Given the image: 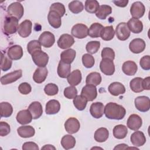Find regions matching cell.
Listing matches in <instances>:
<instances>
[{
    "label": "cell",
    "instance_id": "1",
    "mask_svg": "<svg viewBox=\"0 0 150 150\" xmlns=\"http://www.w3.org/2000/svg\"><path fill=\"white\" fill-rule=\"evenodd\" d=\"M104 113L108 119L120 120L125 117L126 110L123 106L115 103L111 102L105 105Z\"/></svg>",
    "mask_w": 150,
    "mask_h": 150
},
{
    "label": "cell",
    "instance_id": "2",
    "mask_svg": "<svg viewBox=\"0 0 150 150\" xmlns=\"http://www.w3.org/2000/svg\"><path fill=\"white\" fill-rule=\"evenodd\" d=\"M19 20L13 16H7L4 22L3 31L6 35L15 33L18 29Z\"/></svg>",
    "mask_w": 150,
    "mask_h": 150
},
{
    "label": "cell",
    "instance_id": "3",
    "mask_svg": "<svg viewBox=\"0 0 150 150\" xmlns=\"http://www.w3.org/2000/svg\"><path fill=\"white\" fill-rule=\"evenodd\" d=\"M7 13L8 16H13L19 20L24 13L23 6L19 2H13L8 6Z\"/></svg>",
    "mask_w": 150,
    "mask_h": 150
},
{
    "label": "cell",
    "instance_id": "4",
    "mask_svg": "<svg viewBox=\"0 0 150 150\" xmlns=\"http://www.w3.org/2000/svg\"><path fill=\"white\" fill-rule=\"evenodd\" d=\"M32 58L36 65L39 67H46L49 61L48 54L41 50H38L32 54Z\"/></svg>",
    "mask_w": 150,
    "mask_h": 150
},
{
    "label": "cell",
    "instance_id": "5",
    "mask_svg": "<svg viewBox=\"0 0 150 150\" xmlns=\"http://www.w3.org/2000/svg\"><path fill=\"white\" fill-rule=\"evenodd\" d=\"M115 33H116L117 38L119 40L124 41L129 38L131 32L127 23L121 22L116 26Z\"/></svg>",
    "mask_w": 150,
    "mask_h": 150
},
{
    "label": "cell",
    "instance_id": "6",
    "mask_svg": "<svg viewBox=\"0 0 150 150\" xmlns=\"http://www.w3.org/2000/svg\"><path fill=\"white\" fill-rule=\"evenodd\" d=\"M88 29L86 25L83 23H77L71 28V35L77 39H84L88 36Z\"/></svg>",
    "mask_w": 150,
    "mask_h": 150
},
{
    "label": "cell",
    "instance_id": "7",
    "mask_svg": "<svg viewBox=\"0 0 150 150\" xmlns=\"http://www.w3.org/2000/svg\"><path fill=\"white\" fill-rule=\"evenodd\" d=\"M81 96L84 97L88 101H92L97 96V90L95 86L86 84L81 90Z\"/></svg>",
    "mask_w": 150,
    "mask_h": 150
},
{
    "label": "cell",
    "instance_id": "8",
    "mask_svg": "<svg viewBox=\"0 0 150 150\" xmlns=\"http://www.w3.org/2000/svg\"><path fill=\"white\" fill-rule=\"evenodd\" d=\"M40 45L47 48L52 47L55 42L54 35L49 31H45L40 35L38 39Z\"/></svg>",
    "mask_w": 150,
    "mask_h": 150
},
{
    "label": "cell",
    "instance_id": "9",
    "mask_svg": "<svg viewBox=\"0 0 150 150\" xmlns=\"http://www.w3.org/2000/svg\"><path fill=\"white\" fill-rule=\"evenodd\" d=\"M136 108L141 112H146L150 108V100L148 97L142 96L137 97L134 100Z\"/></svg>",
    "mask_w": 150,
    "mask_h": 150
},
{
    "label": "cell",
    "instance_id": "10",
    "mask_svg": "<svg viewBox=\"0 0 150 150\" xmlns=\"http://www.w3.org/2000/svg\"><path fill=\"white\" fill-rule=\"evenodd\" d=\"M22 76V71L21 70H16L15 71L9 73L1 78V83L3 85L15 82Z\"/></svg>",
    "mask_w": 150,
    "mask_h": 150
},
{
    "label": "cell",
    "instance_id": "11",
    "mask_svg": "<svg viewBox=\"0 0 150 150\" xmlns=\"http://www.w3.org/2000/svg\"><path fill=\"white\" fill-rule=\"evenodd\" d=\"M100 69L103 73L111 76L115 72V66L112 60L108 59H102L100 63Z\"/></svg>",
    "mask_w": 150,
    "mask_h": 150
},
{
    "label": "cell",
    "instance_id": "12",
    "mask_svg": "<svg viewBox=\"0 0 150 150\" xmlns=\"http://www.w3.org/2000/svg\"><path fill=\"white\" fill-rule=\"evenodd\" d=\"M145 12V7L144 5L139 1L134 2L130 8V13L132 18L139 19L142 18Z\"/></svg>",
    "mask_w": 150,
    "mask_h": 150
},
{
    "label": "cell",
    "instance_id": "13",
    "mask_svg": "<svg viewBox=\"0 0 150 150\" xmlns=\"http://www.w3.org/2000/svg\"><path fill=\"white\" fill-rule=\"evenodd\" d=\"M80 128V124L79 120L74 117L68 118L64 122V128L70 134L77 132Z\"/></svg>",
    "mask_w": 150,
    "mask_h": 150
},
{
    "label": "cell",
    "instance_id": "14",
    "mask_svg": "<svg viewBox=\"0 0 150 150\" xmlns=\"http://www.w3.org/2000/svg\"><path fill=\"white\" fill-rule=\"evenodd\" d=\"M146 47L145 41L141 38H136L131 41L129 44V49L133 53L138 54L142 52Z\"/></svg>",
    "mask_w": 150,
    "mask_h": 150
},
{
    "label": "cell",
    "instance_id": "15",
    "mask_svg": "<svg viewBox=\"0 0 150 150\" xmlns=\"http://www.w3.org/2000/svg\"><path fill=\"white\" fill-rule=\"evenodd\" d=\"M142 118L138 115L135 114L129 115L127 122L128 128L133 131L138 130L142 126Z\"/></svg>",
    "mask_w": 150,
    "mask_h": 150
},
{
    "label": "cell",
    "instance_id": "16",
    "mask_svg": "<svg viewBox=\"0 0 150 150\" xmlns=\"http://www.w3.org/2000/svg\"><path fill=\"white\" fill-rule=\"evenodd\" d=\"M32 22L30 20H25L19 25L18 33L22 38H27L30 35L32 32Z\"/></svg>",
    "mask_w": 150,
    "mask_h": 150
},
{
    "label": "cell",
    "instance_id": "17",
    "mask_svg": "<svg viewBox=\"0 0 150 150\" xmlns=\"http://www.w3.org/2000/svg\"><path fill=\"white\" fill-rule=\"evenodd\" d=\"M74 43V39L69 34L62 35L57 40L58 46L62 49H66L70 47Z\"/></svg>",
    "mask_w": 150,
    "mask_h": 150
},
{
    "label": "cell",
    "instance_id": "18",
    "mask_svg": "<svg viewBox=\"0 0 150 150\" xmlns=\"http://www.w3.org/2000/svg\"><path fill=\"white\" fill-rule=\"evenodd\" d=\"M8 57L13 60H18L23 56V49L19 45H13L9 47L7 51Z\"/></svg>",
    "mask_w": 150,
    "mask_h": 150
},
{
    "label": "cell",
    "instance_id": "19",
    "mask_svg": "<svg viewBox=\"0 0 150 150\" xmlns=\"http://www.w3.org/2000/svg\"><path fill=\"white\" fill-rule=\"evenodd\" d=\"M130 140L135 146H141L146 142V138L144 134L142 131L137 130L131 134Z\"/></svg>",
    "mask_w": 150,
    "mask_h": 150
},
{
    "label": "cell",
    "instance_id": "20",
    "mask_svg": "<svg viewBox=\"0 0 150 150\" xmlns=\"http://www.w3.org/2000/svg\"><path fill=\"white\" fill-rule=\"evenodd\" d=\"M28 110L32 115L33 119H38L41 117L43 113L42 104L38 101L32 102L28 107Z\"/></svg>",
    "mask_w": 150,
    "mask_h": 150
},
{
    "label": "cell",
    "instance_id": "21",
    "mask_svg": "<svg viewBox=\"0 0 150 150\" xmlns=\"http://www.w3.org/2000/svg\"><path fill=\"white\" fill-rule=\"evenodd\" d=\"M104 106L101 102H96L92 103L90 108L91 115L95 118H100L104 114Z\"/></svg>",
    "mask_w": 150,
    "mask_h": 150
},
{
    "label": "cell",
    "instance_id": "22",
    "mask_svg": "<svg viewBox=\"0 0 150 150\" xmlns=\"http://www.w3.org/2000/svg\"><path fill=\"white\" fill-rule=\"evenodd\" d=\"M47 20L50 25L53 28L57 29L61 26V16L55 11H49L47 15Z\"/></svg>",
    "mask_w": 150,
    "mask_h": 150
},
{
    "label": "cell",
    "instance_id": "23",
    "mask_svg": "<svg viewBox=\"0 0 150 150\" xmlns=\"http://www.w3.org/2000/svg\"><path fill=\"white\" fill-rule=\"evenodd\" d=\"M130 30L134 33H139L143 30L142 22L138 19L132 18L127 23Z\"/></svg>",
    "mask_w": 150,
    "mask_h": 150
},
{
    "label": "cell",
    "instance_id": "24",
    "mask_svg": "<svg viewBox=\"0 0 150 150\" xmlns=\"http://www.w3.org/2000/svg\"><path fill=\"white\" fill-rule=\"evenodd\" d=\"M48 71L46 67H38L35 71L33 75V79L36 83L40 84L45 81L47 76Z\"/></svg>",
    "mask_w": 150,
    "mask_h": 150
},
{
    "label": "cell",
    "instance_id": "25",
    "mask_svg": "<svg viewBox=\"0 0 150 150\" xmlns=\"http://www.w3.org/2000/svg\"><path fill=\"white\" fill-rule=\"evenodd\" d=\"M108 90L111 95L117 96L125 93V88L122 83L115 81L111 83L109 85Z\"/></svg>",
    "mask_w": 150,
    "mask_h": 150
},
{
    "label": "cell",
    "instance_id": "26",
    "mask_svg": "<svg viewBox=\"0 0 150 150\" xmlns=\"http://www.w3.org/2000/svg\"><path fill=\"white\" fill-rule=\"evenodd\" d=\"M16 120L20 124L25 125L30 123L32 120V117L28 110H23L19 111L16 117Z\"/></svg>",
    "mask_w": 150,
    "mask_h": 150
},
{
    "label": "cell",
    "instance_id": "27",
    "mask_svg": "<svg viewBox=\"0 0 150 150\" xmlns=\"http://www.w3.org/2000/svg\"><path fill=\"white\" fill-rule=\"evenodd\" d=\"M137 64L131 60L125 62L122 66V70L127 76H134L137 71Z\"/></svg>",
    "mask_w": 150,
    "mask_h": 150
},
{
    "label": "cell",
    "instance_id": "28",
    "mask_svg": "<svg viewBox=\"0 0 150 150\" xmlns=\"http://www.w3.org/2000/svg\"><path fill=\"white\" fill-rule=\"evenodd\" d=\"M82 76L80 70L76 69L71 72L67 77L69 84L71 86H77L81 81Z\"/></svg>",
    "mask_w": 150,
    "mask_h": 150
},
{
    "label": "cell",
    "instance_id": "29",
    "mask_svg": "<svg viewBox=\"0 0 150 150\" xmlns=\"http://www.w3.org/2000/svg\"><path fill=\"white\" fill-rule=\"evenodd\" d=\"M60 109V103L56 100H49L46 104L45 112L46 114L53 115L57 114Z\"/></svg>",
    "mask_w": 150,
    "mask_h": 150
},
{
    "label": "cell",
    "instance_id": "30",
    "mask_svg": "<svg viewBox=\"0 0 150 150\" xmlns=\"http://www.w3.org/2000/svg\"><path fill=\"white\" fill-rule=\"evenodd\" d=\"M18 135L22 138L32 137L35 133V128L30 125H23L17 129Z\"/></svg>",
    "mask_w": 150,
    "mask_h": 150
},
{
    "label": "cell",
    "instance_id": "31",
    "mask_svg": "<svg viewBox=\"0 0 150 150\" xmlns=\"http://www.w3.org/2000/svg\"><path fill=\"white\" fill-rule=\"evenodd\" d=\"M76 56V51L73 49H69L63 51L60 54V60L67 63L71 64L74 60Z\"/></svg>",
    "mask_w": 150,
    "mask_h": 150
},
{
    "label": "cell",
    "instance_id": "32",
    "mask_svg": "<svg viewBox=\"0 0 150 150\" xmlns=\"http://www.w3.org/2000/svg\"><path fill=\"white\" fill-rule=\"evenodd\" d=\"M71 65L70 64L66 63L62 60L59 63L57 67V74L61 78H67L70 73Z\"/></svg>",
    "mask_w": 150,
    "mask_h": 150
},
{
    "label": "cell",
    "instance_id": "33",
    "mask_svg": "<svg viewBox=\"0 0 150 150\" xmlns=\"http://www.w3.org/2000/svg\"><path fill=\"white\" fill-rule=\"evenodd\" d=\"M112 131L114 137L115 138L119 139H124V138H125L128 133L127 127L122 124L115 125Z\"/></svg>",
    "mask_w": 150,
    "mask_h": 150
},
{
    "label": "cell",
    "instance_id": "34",
    "mask_svg": "<svg viewBox=\"0 0 150 150\" xmlns=\"http://www.w3.org/2000/svg\"><path fill=\"white\" fill-rule=\"evenodd\" d=\"M109 137V131L106 128L101 127L97 129L94 133V139L98 142H105Z\"/></svg>",
    "mask_w": 150,
    "mask_h": 150
},
{
    "label": "cell",
    "instance_id": "35",
    "mask_svg": "<svg viewBox=\"0 0 150 150\" xmlns=\"http://www.w3.org/2000/svg\"><path fill=\"white\" fill-rule=\"evenodd\" d=\"M61 145L66 150L71 149L76 145V139L71 135H65L61 139Z\"/></svg>",
    "mask_w": 150,
    "mask_h": 150
},
{
    "label": "cell",
    "instance_id": "36",
    "mask_svg": "<svg viewBox=\"0 0 150 150\" xmlns=\"http://www.w3.org/2000/svg\"><path fill=\"white\" fill-rule=\"evenodd\" d=\"M103 26L99 23H93L88 31V35L92 38H97L100 37L101 32L103 29Z\"/></svg>",
    "mask_w": 150,
    "mask_h": 150
},
{
    "label": "cell",
    "instance_id": "37",
    "mask_svg": "<svg viewBox=\"0 0 150 150\" xmlns=\"http://www.w3.org/2000/svg\"><path fill=\"white\" fill-rule=\"evenodd\" d=\"M101 76L99 73L91 72L87 76L86 83L87 84H92L97 86L101 83Z\"/></svg>",
    "mask_w": 150,
    "mask_h": 150
},
{
    "label": "cell",
    "instance_id": "38",
    "mask_svg": "<svg viewBox=\"0 0 150 150\" xmlns=\"http://www.w3.org/2000/svg\"><path fill=\"white\" fill-rule=\"evenodd\" d=\"M112 12V8L108 5H103L99 7L98 10L96 13V16L100 19H105L107 16Z\"/></svg>",
    "mask_w": 150,
    "mask_h": 150
},
{
    "label": "cell",
    "instance_id": "39",
    "mask_svg": "<svg viewBox=\"0 0 150 150\" xmlns=\"http://www.w3.org/2000/svg\"><path fill=\"white\" fill-rule=\"evenodd\" d=\"M115 35V31L112 26H108L104 27L101 30L100 37L101 39L105 41L112 40Z\"/></svg>",
    "mask_w": 150,
    "mask_h": 150
},
{
    "label": "cell",
    "instance_id": "40",
    "mask_svg": "<svg viewBox=\"0 0 150 150\" xmlns=\"http://www.w3.org/2000/svg\"><path fill=\"white\" fill-rule=\"evenodd\" d=\"M142 80L141 77H135L132 79L129 83L130 88L134 93H140L142 92L144 89L142 87Z\"/></svg>",
    "mask_w": 150,
    "mask_h": 150
},
{
    "label": "cell",
    "instance_id": "41",
    "mask_svg": "<svg viewBox=\"0 0 150 150\" xmlns=\"http://www.w3.org/2000/svg\"><path fill=\"white\" fill-rule=\"evenodd\" d=\"M1 117H9L13 112V108L11 104L8 102H2L0 104Z\"/></svg>",
    "mask_w": 150,
    "mask_h": 150
},
{
    "label": "cell",
    "instance_id": "42",
    "mask_svg": "<svg viewBox=\"0 0 150 150\" xmlns=\"http://www.w3.org/2000/svg\"><path fill=\"white\" fill-rule=\"evenodd\" d=\"M87 100L81 95H77L73 98V104L74 107L79 111H82L85 109L87 104Z\"/></svg>",
    "mask_w": 150,
    "mask_h": 150
},
{
    "label": "cell",
    "instance_id": "43",
    "mask_svg": "<svg viewBox=\"0 0 150 150\" xmlns=\"http://www.w3.org/2000/svg\"><path fill=\"white\" fill-rule=\"evenodd\" d=\"M99 7V3L96 0H87L85 1V9L88 13H96Z\"/></svg>",
    "mask_w": 150,
    "mask_h": 150
},
{
    "label": "cell",
    "instance_id": "44",
    "mask_svg": "<svg viewBox=\"0 0 150 150\" xmlns=\"http://www.w3.org/2000/svg\"><path fill=\"white\" fill-rule=\"evenodd\" d=\"M69 8L72 13L77 14L83 11L84 5L83 3L79 1H73L69 4Z\"/></svg>",
    "mask_w": 150,
    "mask_h": 150
},
{
    "label": "cell",
    "instance_id": "45",
    "mask_svg": "<svg viewBox=\"0 0 150 150\" xmlns=\"http://www.w3.org/2000/svg\"><path fill=\"white\" fill-rule=\"evenodd\" d=\"M100 47V42L99 41H90L88 42L86 46V49L89 54L96 53Z\"/></svg>",
    "mask_w": 150,
    "mask_h": 150
},
{
    "label": "cell",
    "instance_id": "46",
    "mask_svg": "<svg viewBox=\"0 0 150 150\" xmlns=\"http://www.w3.org/2000/svg\"><path fill=\"white\" fill-rule=\"evenodd\" d=\"M41 45L39 40H33L30 41L27 45V50L30 54H32L34 52L38 50H41Z\"/></svg>",
    "mask_w": 150,
    "mask_h": 150
},
{
    "label": "cell",
    "instance_id": "47",
    "mask_svg": "<svg viewBox=\"0 0 150 150\" xmlns=\"http://www.w3.org/2000/svg\"><path fill=\"white\" fill-rule=\"evenodd\" d=\"M82 63L85 67L90 69L94 65L95 60L92 55L89 53H86L82 56Z\"/></svg>",
    "mask_w": 150,
    "mask_h": 150
},
{
    "label": "cell",
    "instance_id": "48",
    "mask_svg": "<svg viewBox=\"0 0 150 150\" xmlns=\"http://www.w3.org/2000/svg\"><path fill=\"white\" fill-rule=\"evenodd\" d=\"M1 69L2 71H8L11 68L12 62L11 59H9L8 57L5 56L2 52H1Z\"/></svg>",
    "mask_w": 150,
    "mask_h": 150
},
{
    "label": "cell",
    "instance_id": "49",
    "mask_svg": "<svg viewBox=\"0 0 150 150\" xmlns=\"http://www.w3.org/2000/svg\"><path fill=\"white\" fill-rule=\"evenodd\" d=\"M44 91L47 96H53L58 93L59 88L54 83H49L45 86Z\"/></svg>",
    "mask_w": 150,
    "mask_h": 150
},
{
    "label": "cell",
    "instance_id": "50",
    "mask_svg": "<svg viewBox=\"0 0 150 150\" xmlns=\"http://www.w3.org/2000/svg\"><path fill=\"white\" fill-rule=\"evenodd\" d=\"M50 11H53L56 12L57 13L59 14V15L62 17L66 12L65 7L63 4L60 2H55L51 5L50 6Z\"/></svg>",
    "mask_w": 150,
    "mask_h": 150
},
{
    "label": "cell",
    "instance_id": "51",
    "mask_svg": "<svg viewBox=\"0 0 150 150\" xmlns=\"http://www.w3.org/2000/svg\"><path fill=\"white\" fill-rule=\"evenodd\" d=\"M64 96L68 99H73L77 95V90L74 86H69L64 88Z\"/></svg>",
    "mask_w": 150,
    "mask_h": 150
},
{
    "label": "cell",
    "instance_id": "52",
    "mask_svg": "<svg viewBox=\"0 0 150 150\" xmlns=\"http://www.w3.org/2000/svg\"><path fill=\"white\" fill-rule=\"evenodd\" d=\"M101 56L102 59H108L113 60L115 58V52L110 47H104L101 50Z\"/></svg>",
    "mask_w": 150,
    "mask_h": 150
},
{
    "label": "cell",
    "instance_id": "53",
    "mask_svg": "<svg viewBox=\"0 0 150 150\" xmlns=\"http://www.w3.org/2000/svg\"><path fill=\"white\" fill-rule=\"evenodd\" d=\"M18 90L21 94L26 95L31 92L32 87L29 83L26 82H23L19 84L18 87Z\"/></svg>",
    "mask_w": 150,
    "mask_h": 150
},
{
    "label": "cell",
    "instance_id": "54",
    "mask_svg": "<svg viewBox=\"0 0 150 150\" xmlns=\"http://www.w3.org/2000/svg\"><path fill=\"white\" fill-rule=\"evenodd\" d=\"M139 64L142 69L149 70L150 69V56L149 55L143 56L140 59Z\"/></svg>",
    "mask_w": 150,
    "mask_h": 150
},
{
    "label": "cell",
    "instance_id": "55",
    "mask_svg": "<svg viewBox=\"0 0 150 150\" xmlns=\"http://www.w3.org/2000/svg\"><path fill=\"white\" fill-rule=\"evenodd\" d=\"M10 131V125L6 122L1 121L0 122V135L1 137H5L9 134Z\"/></svg>",
    "mask_w": 150,
    "mask_h": 150
},
{
    "label": "cell",
    "instance_id": "56",
    "mask_svg": "<svg viewBox=\"0 0 150 150\" xmlns=\"http://www.w3.org/2000/svg\"><path fill=\"white\" fill-rule=\"evenodd\" d=\"M39 146L38 145L33 142H26L22 145V149L23 150H39Z\"/></svg>",
    "mask_w": 150,
    "mask_h": 150
},
{
    "label": "cell",
    "instance_id": "57",
    "mask_svg": "<svg viewBox=\"0 0 150 150\" xmlns=\"http://www.w3.org/2000/svg\"><path fill=\"white\" fill-rule=\"evenodd\" d=\"M142 85L144 90H149L150 89V77L149 76L142 80Z\"/></svg>",
    "mask_w": 150,
    "mask_h": 150
},
{
    "label": "cell",
    "instance_id": "58",
    "mask_svg": "<svg viewBox=\"0 0 150 150\" xmlns=\"http://www.w3.org/2000/svg\"><path fill=\"white\" fill-rule=\"evenodd\" d=\"M112 2L117 6L119 7H125L128 3V0H120V1H112Z\"/></svg>",
    "mask_w": 150,
    "mask_h": 150
},
{
    "label": "cell",
    "instance_id": "59",
    "mask_svg": "<svg viewBox=\"0 0 150 150\" xmlns=\"http://www.w3.org/2000/svg\"><path fill=\"white\" fill-rule=\"evenodd\" d=\"M128 146L127 144H118L117 146H115L114 148V150L115 149H128Z\"/></svg>",
    "mask_w": 150,
    "mask_h": 150
},
{
    "label": "cell",
    "instance_id": "60",
    "mask_svg": "<svg viewBox=\"0 0 150 150\" xmlns=\"http://www.w3.org/2000/svg\"><path fill=\"white\" fill-rule=\"evenodd\" d=\"M42 149H56V148L52 145H45L44 146L42 147Z\"/></svg>",
    "mask_w": 150,
    "mask_h": 150
}]
</instances>
